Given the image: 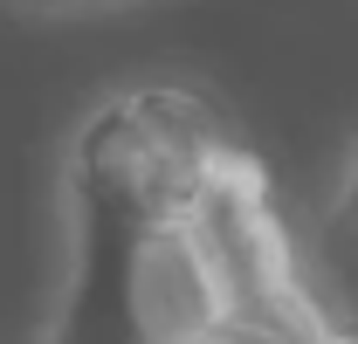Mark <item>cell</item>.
Listing matches in <instances>:
<instances>
[{
  "label": "cell",
  "instance_id": "6da1fadb",
  "mask_svg": "<svg viewBox=\"0 0 358 344\" xmlns=\"http://www.w3.org/2000/svg\"><path fill=\"white\" fill-rule=\"evenodd\" d=\"M21 7H42V14H76V7H103V0H21Z\"/></svg>",
  "mask_w": 358,
  "mask_h": 344
}]
</instances>
